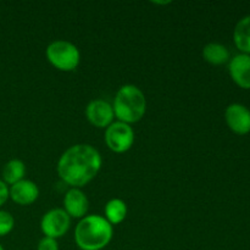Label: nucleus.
Masks as SVG:
<instances>
[{"instance_id": "nucleus-17", "label": "nucleus", "mask_w": 250, "mask_h": 250, "mask_svg": "<svg viewBox=\"0 0 250 250\" xmlns=\"http://www.w3.org/2000/svg\"><path fill=\"white\" fill-rule=\"evenodd\" d=\"M37 250H59L58 239L43 237L37 244Z\"/></svg>"}, {"instance_id": "nucleus-13", "label": "nucleus", "mask_w": 250, "mask_h": 250, "mask_svg": "<svg viewBox=\"0 0 250 250\" xmlns=\"http://www.w3.org/2000/svg\"><path fill=\"white\" fill-rule=\"evenodd\" d=\"M127 212H128V208H127L126 202L120 198H112L105 205L103 216L111 226H116L126 220Z\"/></svg>"}, {"instance_id": "nucleus-6", "label": "nucleus", "mask_w": 250, "mask_h": 250, "mask_svg": "<svg viewBox=\"0 0 250 250\" xmlns=\"http://www.w3.org/2000/svg\"><path fill=\"white\" fill-rule=\"evenodd\" d=\"M71 217L62 208L50 209L41 220V229L44 237L59 239L65 236L71 227Z\"/></svg>"}, {"instance_id": "nucleus-12", "label": "nucleus", "mask_w": 250, "mask_h": 250, "mask_svg": "<svg viewBox=\"0 0 250 250\" xmlns=\"http://www.w3.org/2000/svg\"><path fill=\"white\" fill-rule=\"evenodd\" d=\"M202 54L203 59L208 63L214 66H221L231 60V54H229V50L227 49V46H225L221 43H216V42L208 43L203 48Z\"/></svg>"}, {"instance_id": "nucleus-8", "label": "nucleus", "mask_w": 250, "mask_h": 250, "mask_svg": "<svg viewBox=\"0 0 250 250\" xmlns=\"http://www.w3.org/2000/svg\"><path fill=\"white\" fill-rule=\"evenodd\" d=\"M225 120L233 133L238 136H246L250 133V110L246 105L233 103L226 107Z\"/></svg>"}, {"instance_id": "nucleus-10", "label": "nucleus", "mask_w": 250, "mask_h": 250, "mask_svg": "<svg viewBox=\"0 0 250 250\" xmlns=\"http://www.w3.org/2000/svg\"><path fill=\"white\" fill-rule=\"evenodd\" d=\"M229 73L234 84L242 89H250V55L237 54L229 61Z\"/></svg>"}, {"instance_id": "nucleus-15", "label": "nucleus", "mask_w": 250, "mask_h": 250, "mask_svg": "<svg viewBox=\"0 0 250 250\" xmlns=\"http://www.w3.org/2000/svg\"><path fill=\"white\" fill-rule=\"evenodd\" d=\"M1 176V180L10 187V186L15 185V183L24 180V176H26V165L20 159H11L2 167Z\"/></svg>"}, {"instance_id": "nucleus-20", "label": "nucleus", "mask_w": 250, "mask_h": 250, "mask_svg": "<svg viewBox=\"0 0 250 250\" xmlns=\"http://www.w3.org/2000/svg\"><path fill=\"white\" fill-rule=\"evenodd\" d=\"M0 250H5V249H4V247H2L1 244H0Z\"/></svg>"}, {"instance_id": "nucleus-19", "label": "nucleus", "mask_w": 250, "mask_h": 250, "mask_svg": "<svg viewBox=\"0 0 250 250\" xmlns=\"http://www.w3.org/2000/svg\"><path fill=\"white\" fill-rule=\"evenodd\" d=\"M153 4H158V5H166V4H171V1H153Z\"/></svg>"}, {"instance_id": "nucleus-2", "label": "nucleus", "mask_w": 250, "mask_h": 250, "mask_svg": "<svg viewBox=\"0 0 250 250\" xmlns=\"http://www.w3.org/2000/svg\"><path fill=\"white\" fill-rule=\"evenodd\" d=\"M114 237V226L103 215H87L75 229L76 246L81 250H103Z\"/></svg>"}, {"instance_id": "nucleus-1", "label": "nucleus", "mask_w": 250, "mask_h": 250, "mask_svg": "<svg viewBox=\"0 0 250 250\" xmlns=\"http://www.w3.org/2000/svg\"><path fill=\"white\" fill-rule=\"evenodd\" d=\"M103 158L95 146L87 143L71 146L61 154L56 171L59 177L70 188H82L99 173Z\"/></svg>"}, {"instance_id": "nucleus-5", "label": "nucleus", "mask_w": 250, "mask_h": 250, "mask_svg": "<svg viewBox=\"0 0 250 250\" xmlns=\"http://www.w3.org/2000/svg\"><path fill=\"white\" fill-rule=\"evenodd\" d=\"M104 141L112 153H127L134 144L133 127L116 120L105 129Z\"/></svg>"}, {"instance_id": "nucleus-16", "label": "nucleus", "mask_w": 250, "mask_h": 250, "mask_svg": "<svg viewBox=\"0 0 250 250\" xmlns=\"http://www.w3.org/2000/svg\"><path fill=\"white\" fill-rule=\"evenodd\" d=\"M15 227V219L11 212L0 210V237H5L12 232Z\"/></svg>"}, {"instance_id": "nucleus-14", "label": "nucleus", "mask_w": 250, "mask_h": 250, "mask_svg": "<svg viewBox=\"0 0 250 250\" xmlns=\"http://www.w3.org/2000/svg\"><path fill=\"white\" fill-rule=\"evenodd\" d=\"M233 42L241 54L250 55V15L237 22L233 29Z\"/></svg>"}, {"instance_id": "nucleus-7", "label": "nucleus", "mask_w": 250, "mask_h": 250, "mask_svg": "<svg viewBox=\"0 0 250 250\" xmlns=\"http://www.w3.org/2000/svg\"><path fill=\"white\" fill-rule=\"evenodd\" d=\"M85 119L92 126L106 129L115 121L112 104L104 99H94L85 107Z\"/></svg>"}, {"instance_id": "nucleus-3", "label": "nucleus", "mask_w": 250, "mask_h": 250, "mask_svg": "<svg viewBox=\"0 0 250 250\" xmlns=\"http://www.w3.org/2000/svg\"><path fill=\"white\" fill-rule=\"evenodd\" d=\"M146 98L141 88L134 84H124L119 88L112 102L117 121L133 125L141 121L146 112Z\"/></svg>"}, {"instance_id": "nucleus-4", "label": "nucleus", "mask_w": 250, "mask_h": 250, "mask_svg": "<svg viewBox=\"0 0 250 250\" xmlns=\"http://www.w3.org/2000/svg\"><path fill=\"white\" fill-rule=\"evenodd\" d=\"M46 60L54 68L62 72H71L81 62V51L76 44L65 39L54 41L46 46Z\"/></svg>"}, {"instance_id": "nucleus-9", "label": "nucleus", "mask_w": 250, "mask_h": 250, "mask_svg": "<svg viewBox=\"0 0 250 250\" xmlns=\"http://www.w3.org/2000/svg\"><path fill=\"white\" fill-rule=\"evenodd\" d=\"M62 209L71 219L81 220L87 216L89 209V200L82 188H70L63 195Z\"/></svg>"}, {"instance_id": "nucleus-11", "label": "nucleus", "mask_w": 250, "mask_h": 250, "mask_svg": "<svg viewBox=\"0 0 250 250\" xmlns=\"http://www.w3.org/2000/svg\"><path fill=\"white\" fill-rule=\"evenodd\" d=\"M9 197L15 204L21 207L32 205L39 198V188L31 180H22L9 187Z\"/></svg>"}, {"instance_id": "nucleus-18", "label": "nucleus", "mask_w": 250, "mask_h": 250, "mask_svg": "<svg viewBox=\"0 0 250 250\" xmlns=\"http://www.w3.org/2000/svg\"><path fill=\"white\" fill-rule=\"evenodd\" d=\"M9 199V186H7L4 181L0 180V208H1Z\"/></svg>"}]
</instances>
